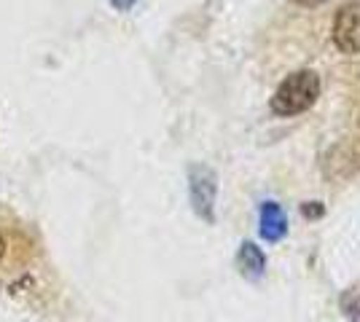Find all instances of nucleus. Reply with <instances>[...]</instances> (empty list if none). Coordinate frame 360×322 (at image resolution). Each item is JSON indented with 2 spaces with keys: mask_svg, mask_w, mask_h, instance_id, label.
<instances>
[{
  "mask_svg": "<svg viewBox=\"0 0 360 322\" xmlns=\"http://www.w3.org/2000/svg\"><path fill=\"white\" fill-rule=\"evenodd\" d=\"M320 97V78L312 70H299L277 86V92L271 97V110L277 116H296L304 113L317 102Z\"/></svg>",
  "mask_w": 360,
  "mask_h": 322,
  "instance_id": "obj_1",
  "label": "nucleus"
},
{
  "mask_svg": "<svg viewBox=\"0 0 360 322\" xmlns=\"http://www.w3.org/2000/svg\"><path fill=\"white\" fill-rule=\"evenodd\" d=\"M188 191H191V204H194V213L212 223L215 220V175L207 167H191L188 172Z\"/></svg>",
  "mask_w": 360,
  "mask_h": 322,
  "instance_id": "obj_2",
  "label": "nucleus"
},
{
  "mask_svg": "<svg viewBox=\"0 0 360 322\" xmlns=\"http://www.w3.org/2000/svg\"><path fill=\"white\" fill-rule=\"evenodd\" d=\"M333 43L345 54H360V3H347L336 14Z\"/></svg>",
  "mask_w": 360,
  "mask_h": 322,
  "instance_id": "obj_3",
  "label": "nucleus"
},
{
  "mask_svg": "<svg viewBox=\"0 0 360 322\" xmlns=\"http://www.w3.org/2000/svg\"><path fill=\"white\" fill-rule=\"evenodd\" d=\"M288 231V217L283 213V207L277 201H264L261 207V236L266 242H277L283 239Z\"/></svg>",
  "mask_w": 360,
  "mask_h": 322,
  "instance_id": "obj_4",
  "label": "nucleus"
},
{
  "mask_svg": "<svg viewBox=\"0 0 360 322\" xmlns=\"http://www.w3.org/2000/svg\"><path fill=\"white\" fill-rule=\"evenodd\" d=\"M237 266H240V271L248 279H258V276L264 274V269H266V255L253 242H245L240 247V255H237Z\"/></svg>",
  "mask_w": 360,
  "mask_h": 322,
  "instance_id": "obj_5",
  "label": "nucleus"
},
{
  "mask_svg": "<svg viewBox=\"0 0 360 322\" xmlns=\"http://www.w3.org/2000/svg\"><path fill=\"white\" fill-rule=\"evenodd\" d=\"M304 215H307V217H320V215H323V204H320V201L304 204Z\"/></svg>",
  "mask_w": 360,
  "mask_h": 322,
  "instance_id": "obj_6",
  "label": "nucleus"
},
{
  "mask_svg": "<svg viewBox=\"0 0 360 322\" xmlns=\"http://www.w3.org/2000/svg\"><path fill=\"white\" fill-rule=\"evenodd\" d=\"M110 3H113L116 8H121V11H127V8H129V6L135 3V0H110Z\"/></svg>",
  "mask_w": 360,
  "mask_h": 322,
  "instance_id": "obj_7",
  "label": "nucleus"
},
{
  "mask_svg": "<svg viewBox=\"0 0 360 322\" xmlns=\"http://www.w3.org/2000/svg\"><path fill=\"white\" fill-rule=\"evenodd\" d=\"M293 3H299V6H320V3H326V0H293Z\"/></svg>",
  "mask_w": 360,
  "mask_h": 322,
  "instance_id": "obj_8",
  "label": "nucleus"
},
{
  "mask_svg": "<svg viewBox=\"0 0 360 322\" xmlns=\"http://www.w3.org/2000/svg\"><path fill=\"white\" fill-rule=\"evenodd\" d=\"M3 258H6V236L0 234V261H3Z\"/></svg>",
  "mask_w": 360,
  "mask_h": 322,
  "instance_id": "obj_9",
  "label": "nucleus"
}]
</instances>
